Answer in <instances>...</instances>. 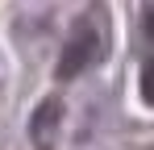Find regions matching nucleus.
Here are the masks:
<instances>
[{"mask_svg":"<svg viewBox=\"0 0 154 150\" xmlns=\"http://www.w3.org/2000/svg\"><path fill=\"white\" fill-rule=\"evenodd\" d=\"M142 100H146V104H150V67H146V71H142Z\"/></svg>","mask_w":154,"mask_h":150,"instance_id":"obj_3","label":"nucleus"},{"mask_svg":"<svg viewBox=\"0 0 154 150\" xmlns=\"http://www.w3.org/2000/svg\"><path fill=\"white\" fill-rule=\"evenodd\" d=\"M104 50H108V21H104L100 8L92 4V8L71 25V33H67V42H63V54H58L54 75H58V79H79L83 71H92V67L104 58Z\"/></svg>","mask_w":154,"mask_h":150,"instance_id":"obj_1","label":"nucleus"},{"mask_svg":"<svg viewBox=\"0 0 154 150\" xmlns=\"http://www.w3.org/2000/svg\"><path fill=\"white\" fill-rule=\"evenodd\" d=\"M63 121H67V108H63L58 96L38 100V108L29 113V142L38 150H54L58 138H63Z\"/></svg>","mask_w":154,"mask_h":150,"instance_id":"obj_2","label":"nucleus"}]
</instances>
